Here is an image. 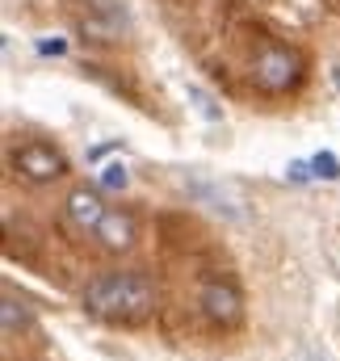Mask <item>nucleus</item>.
Returning a JSON list of instances; mask_svg holds the SVG:
<instances>
[{
	"mask_svg": "<svg viewBox=\"0 0 340 361\" xmlns=\"http://www.w3.org/2000/svg\"><path fill=\"white\" fill-rule=\"evenodd\" d=\"M311 169H315L320 180H340V160L332 152H315V156H311Z\"/></svg>",
	"mask_w": 340,
	"mask_h": 361,
	"instance_id": "8",
	"label": "nucleus"
},
{
	"mask_svg": "<svg viewBox=\"0 0 340 361\" xmlns=\"http://www.w3.org/2000/svg\"><path fill=\"white\" fill-rule=\"evenodd\" d=\"M17 319L25 324V311H21V302H17L13 294H4V336H13V332H17Z\"/></svg>",
	"mask_w": 340,
	"mask_h": 361,
	"instance_id": "9",
	"label": "nucleus"
},
{
	"mask_svg": "<svg viewBox=\"0 0 340 361\" xmlns=\"http://www.w3.org/2000/svg\"><path fill=\"white\" fill-rule=\"evenodd\" d=\"M105 202H101V193H92V189H72L68 193V219L80 227V231H97L101 227V219H105Z\"/></svg>",
	"mask_w": 340,
	"mask_h": 361,
	"instance_id": "6",
	"label": "nucleus"
},
{
	"mask_svg": "<svg viewBox=\"0 0 340 361\" xmlns=\"http://www.w3.org/2000/svg\"><path fill=\"white\" fill-rule=\"evenodd\" d=\"M13 169H17V177L47 185V180H59L68 173V160H63V152H55L47 143H21L13 152Z\"/></svg>",
	"mask_w": 340,
	"mask_h": 361,
	"instance_id": "4",
	"label": "nucleus"
},
{
	"mask_svg": "<svg viewBox=\"0 0 340 361\" xmlns=\"http://www.w3.org/2000/svg\"><path fill=\"white\" fill-rule=\"evenodd\" d=\"M85 311L105 324H139L156 311V286L143 273H105L85 290Z\"/></svg>",
	"mask_w": 340,
	"mask_h": 361,
	"instance_id": "1",
	"label": "nucleus"
},
{
	"mask_svg": "<svg viewBox=\"0 0 340 361\" xmlns=\"http://www.w3.org/2000/svg\"><path fill=\"white\" fill-rule=\"evenodd\" d=\"M63 51H68L63 38H42V42H38V55H63Z\"/></svg>",
	"mask_w": 340,
	"mask_h": 361,
	"instance_id": "11",
	"label": "nucleus"
},
{
	"mask_svg": "<svg viewBox=\"0 0 340 361\" xmlns=\"http://www.w3.org/2000/svg\"><path fill=\"white\" fill-rule=\"evenodd\" d=\"M92 235L101 240L105 252H126L135 244V219L126 210H105V219H101V227Z\"/></svg>",
	"mask_w": 340,
	"mask_h": 361,
	"instance_id": "5",
	"label": "nucleus"
},
{
	"mask_svg": "<svg viewBox=\"0 0 340 361\" xmlns=\"http://www.w3.org/2000/svg\"><path fill=\"white\" fill-rule=\"evenodd\" d=\"M286 177H290V180H298V185H307V180L315 177V169H311V160H294V164L286 169Z\"/></svg>",
	"mask_w": 340,
	"mask_h": 361,
	"instance_id": "10",
	"label": "nucleus"
},
{
	"mask_svg": "<svg viewBox=\"0 0 340 361\" xmlns=\"http://www.w3.org/2000/svg\"><path fill=\"white\" fill-rule=\"evenodd\" d=\"M198 302H202L206 319L219 324V328H240V319H244V294H240L236 281H223V277L206 281Z\"/></svg>",
	"mask_w": 340,
	"mask_h": 361,
	"instance_id": "3",
	"label": "nucleus"
},
{
	"mask_svg": "<svg viewBox=\"0 0 340 361\" xmlns=\"http://www.w3.org/2000/svg\"><path fill=\"white\" fill-rule=\"evenodd\" d=\"M97 185H101V189H114V193H118V189H126V185H130L126 164H105V169L97 173Z\"/></svg>",
	"mask_w": 340,
	"mask_h": 361,
	"instance_id": "7",
	"label": "nucleus"
},
{
	"mask_svg": "<svg viewBox=\"0 0 340 361\" xmlns=\"http://www.w3.org/2000/svg\"><path fill=\"white\" fill-rule=\"evenodd\" d=\"M303 80V55L281 42H265L253 59V85L269 97H281Z\"/></svg>",
	"mask_w": 340,
	"mask_h": 361,
	"instance_id": "2",
	"label": "nucleus"
}]
</instances>
